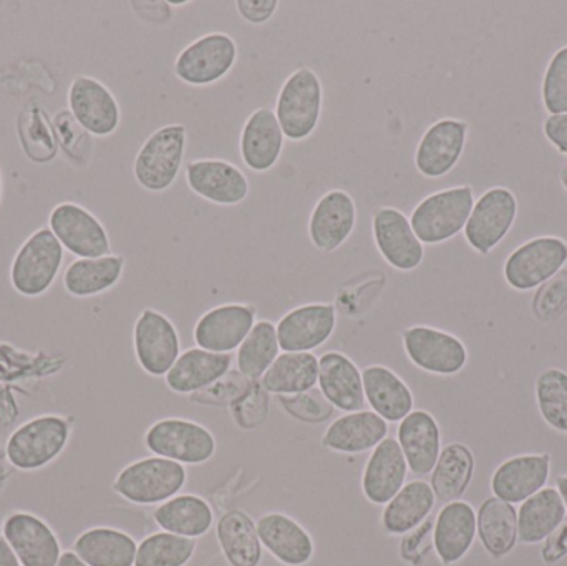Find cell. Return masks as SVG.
<instances>
[{
	"mask_svg": "<svg viewBox=\"0 0 567 566\" xmlns=\"http://www.w3.org/2000/svg\"><path fill=\"white\" fill-rule=\"evenodd\" d=\"M475 202L470 185L440 189L413 208L410 225L422 245H442L465 229Z\"/></svg>",
	"mask_w": 567,
	"mask_h": 566,
	"instance_id": "obj_1",
	"label": "cell"
},
{
	"mask_svg": "<svg viewBox=\"0 0 567 566\" xmlns=\"http://www.w3.org/2000/svg\"><path fill=\"white\" fill-rule=\"evenodd\" d=\"M188 130L182 123L159 126L143 143L133 163V175L143 189L163 193L172 188L183 168Z\"/></svg>",
	"mask_w": 567,
	"mask_h": 566,
	"instance_id": "obj_2",
	"label": "cell"
},
{
	"mask_svg": "<svg viewBox=\"0 0 567 566\" xmlns=\"http://www.w3.org/2000/svg\"><path fill=\"white\" fill-rule=\"evenodd\" d=\"M323 109V86L309 66H300L287 76L279 90L276 116L284 136L290 142H303L317 126Z\"/></svg>",
	"mask_w": 567,
	"mask_h": 566,
	"instance_id": "obj_3",
	"label": "cell"
},
{
	"mask_svg": "<svg viewBox=\"0 0 567 566\" xmlns=\"http://www.w3.org/2000/svg\"><path fill=\"white\" fill-rule=\"evenodd\" d=\"M72 425L62 415L45 414L17 428L7 441V459L19 471H40L69 444Z\"/></svg>",
	"mask_w": 567,
	"mask_h": 566,
	"instance_id": "obj_4",
	"label": "cell"
},
{
	"mask_svg": "<svg viewBox=\"0 0 567 566\" xmlns=\"http://www.w3.org/2000/svg\"><path fill=\"white\" fill-rule=\"evenodd\" d=\"M65 249L50 228L33 231L20 246L10 266V285L25 298L45 295L63 265Z\"/></svg>",
	"mask_w": 567,
	"mask_h": 566,
	"instance_id": "obj_5",
	"label": "cell"
},
{
	"mask_svg": "<svg viewBox=\"0 0 567 566\" xmlns=\"http://www.w3.org/2000/svg\"><path fill=\"white\" fill-rule=\"evenodd\" d=\"M186 471L178 462L163 457L142 459L126 465L113 491L136 505L165 504L185 487Z\"/></svg>",
	"mask_w": 567,
	"mask_h": 566,
	"instance_id": "obj_6",
	"label": "cell"
},
{
	"mask_svg": "<svg viewBox=\"0 0 567 566\" xmlns=\"http://www.w3.org/2000/svg\"><path fill=\"white\" fill-rule=\"evenodd\" d=\"M238 53V43L229 33H205L178 53L173 72L186 85H215L235 69Z\"/></svg>",
	"mask_w": 567,
	"mask_h": 566,
	"instance_id": "obj_7",
	"label": "cell"
},
{
	"mask_svg": "<svg viewBox=\"0 0 567 566\" xmlns=\"http://www.w3.org/2000/svg\"><path fill=\"white\" fill-rule=\"evenodd\" d=\"M567 263V243L558 236L529 239L506 258L503 276L509 288L532 291L563 271Z\"/></svg>",
	"mask_w": 567,
	"mask_h": 566,
	"instance_id": "obj_8",
	"label": "cell"
},
{
	"mask_svg": "<svg viewBox=\"0 0 567 566\" xmlns=\"http://www.w3.org/2000/svg\"><path fill=\"white\" fill-rule=\"evenodd\" d=\"M518 218V199L506 186L486 189L475 202L466 223L465 239L473 251L489 255L512 231Z\"/></svg>",
	"mask_w": 567,
	"mask_h": 566,
	"instance_id": "obj_9",
	"label": "cell"
},
{
	"mask_svg": "<svg viewBox=\"0 0 567 566\" xmlns=\"http://www.w3.org/2000/svg\"><path fill=\"white\" fill-rule=\"evenodd\" d=\"M145 445L152 454L186 465H202L216 452L208 429L185 419H163L148 429Z\"/></svg>",
	"mask_w": 567,
	"mask_h": 566,
	"instance_id": "obj_10",
	"label": "cell"
},
{
	"mask_svg": "<svg viewBox=\"0 0 567 566\" xmlns=\"http://www.w3.org/2000/svg\"><path fill=\"white\" fill-rule=\"evenodd\" d=\"M50 231L76 259L102 258L112 251L109 233L99 218L79 203H60L49 216Z\"/></svg>",
	"mask_w": 567,
	"mask_h": 566,
	"instance_id": "obj_11",
	"label": "cell"
},
{
	"mask_svg": "<svg viewBox=\"0 0 567 566\" xmlns=\"http://www.w3.org/2000/svg\"><path fill=\"white\" fill-rule=\"evenodd\" d=\"M403 349L413 366L435 375H455L468 362V349L456 336L430 326L402 332Z\"/></svg>",
	"mask_w": 567,
	"mask_h": 566,
	"instance_id": "obj_12",
	"label": "cell"
},
{
	"mask_svg": "<svg viewBox=\"0 0 567 566\" xmlns=\"http://www.w3.org/2000/svg\"><path fill=\"white\" fill-rule=\"evenodd\" d=\"M136 361L146 374L163 378L182 356L178 329L162 312L145 309L133 329Z\"/></svg>",
	"mask_w": 567,
	"mask_h": 566,
	"instance_id": "obj_13",
	"label": "cell"
},
{
	"mask_svg": "<svg viewBox=\"0 0 567 566\" xmlns=\"http://www.w3.org/2000/svg\"><path fill=\"white\" fill-rule=\"evenodd\" d=\"M372 235L380 256L396 271H413L422 265L425 245L416 238L409 216L399 208H377L372 215Z\"/></svg>",
	"mask_w": 567,
	"mask_h": 566,
	"instance_id": "obj_14",
	"label": "cell"
},
{
	"mask_svg": "<svg viewBox=\"0 0 567 566\" xmlns=\"http://www.w3.org/2000/svg\"><path fill=\"white\" fill-rule=\"evenodd\" d=\"M470 125L458 119H442L430 125L415 150V168L425 178L449 175L465 152Z\"/></svg>",
	"mask_w": 567,
	"mask_h": 566,
	"instance_id": "obj_15",
	"label": "cell"
},
{
	"mask_svg": "<svg viewBox=\"0 0 567 566\" xmlns=\"http://www.w3.org/2000/svg\"><path fill=\"white\" fill-rule=\"evenodd\" d=\"M69 110L75 122L93 136H110L118 130L122 112L109 86L90 75L70 83Z\"/></svg>",
	"mask_w": 567,
	"mask_h": 566,
	"instance_id": "obj_16",
	"label": "cell"
},
{
	"mask_svg": "<svg viewBox=\"0 0 567 566\" xmlns=\"http://www.w3.org/2000/svg\"><path fill=\"white\" fill-rule=\"evenodd\" d=\"M186 183L199 198L218 206L241 205L249 196V179L235 163L218 158L193 159L186 165Z\"/></svg>",
	"mask_w": 567,
	"mask_h": 566,
	"instance_id": "obj_17",
	"label": "cell"
},
{
	"mask_svg": "<svg viewBox=\"0 0 567 566\" xmlns=\"http://www.w3.org/2000/svg\"><path fill=\"white\" fill-rule=\"evenodd\" d=\"M255 325V306L238 302L216 306L198 319L193 338L199 349L229 354L239 349Z\"/></svg>",
	"mask_w": 567,
	"mask_h": 566,
	"instance_id": "obj_18",
	"label": "cell"
},
{
	"mask_svg": "<svg viewBox=\"0 0 567 566\" xmlns=\"http://www.w3.org/2000/svg\"><path fill=\"white\" fill-rule=\"evenodd\" d=\"M2 537L22 566H56L62 557L59 538L35 515L16 512L3 521Z\"/></svg>",
	"mask_w": 567,
	"mask_h": 566,
	"instance_id": "obj_19",
	"label": "cell"
},
{
	"mask_svg": "<svg viewBox=\"0 0 567 566\" xmlns=\"http://www.w3.org/2000/svg\"><path fill=\"white\" fill-rule=\"evenodd\" d=\"M357 225L355 199L343 189H330L320 196L309 216V239L319 251H337Z\"/></svg>",
	"mask_w": 567,
	"mask_h": 566,
	"instance_id": "obj_20",
	"label": "cell"
},
{
	"mask_svg": "<svg viewBox=\"0 0 567 566\" xmlns=\"http://www.w3.org/2000/svg\"><path fill=\"white\" fill-rule=\"evenodd\" d=\"M336 326V308L332 305L312 302L284 315L276 331L284 352H312L329 341Z\"/></svg>",
	"mask_w": 567,
	"mask_h": 566,
	"instance_id": "obj_21",
	"label": "cell"
},
{
	"mask_svg": "<svg viewBox=\"0 0 567 566\" xmlns=\"http://www.w3.org/2000/svg\"><path fill=\"white\" fill-rule=\"evenodd\" d=\"M549 475V454L516 455L498 465L492 477V491L499 501L523 504L546 487Z\"/></svg>",
	"mask_w": 567,
	"mask_h": 566,
	"instance_id": "obj_22",
	"label": "cell"
},
{
	"mask_svg": "<svg viewBox=\"0 0 567 566\" xmlns=\"http://www.w3.org/2000/svg\"><path fill=\"white\" fill-rule=\"evenodd\" d=\"M284 136L278 116L268 106L255 110L243 126L239 152L251 172L266 173L278 165L284 152Z\"/></svg>",
	"mask_w": 567,
	"mask_h": 566,
	"instance_id": "obj_23",
	"label": "cell"
},
{
	"mask_svg": "<svg viewBox=\"0 0 567 566\" xmlns=\"http://www.w3.org/2000/svg\"><path fill=\"white\" fill-rule=\"evenodd\" d=\"M406 472L409 465L399 441L386 438L380 442L363 469L362 491L367 501L375 505L389 504L405 485Z\"/></svg>",
	"mask_w": 567,
	"mask_h": 566,
	"instance_id": "obj_24",
	"label": "cell"
},
{
	"mask_svg": "<svg viewBox=\"0 0 567 566\" xmlns=\"http://www.w3.org/2000/svg\"><path fill=\"white\" fill-rule=\"evenodd\" d=\"M319 384L323 398L339 411H363L365 394H363L362 372L352 359L342 352H326L319 359Z\"/></svg>",
	"mask_w": 567,
	"mask_h": 566,
	"instance_id": "obj_25",
	"label": "cell"
},
{
	"mask_svg": "<svg viewBox=\"0 0 567 566\" xmlns=\"http://www.w3.org/2000/svg\"><path fill=\"white\" fill-rule=\"evenodd\" d=\"M412 474L429 475L442 454V432L430 412L413 411L400 422L396 439Z\"/></svg>",
	"mask_w": 567,
	"mask_h": 566,
	"instance_id": "obj_26",
	"label": "cell"
},
{
	"mask_svg": "<svg viewBox=\"0 0 567 566\" xmlns=\"http://www.w3.org/2000/svg\"><path fill=\"white\" fill-rule=\"evenodd\" d=\"M389 435V422L373 411L350 412L333 421L322 438L323 447L337 454L373 451Z\"/></svg>",
	"mask_w": 567,
	"mask_h": 566,
	"instance_id": "obj_27",
	"label": "cell"
},
{
	"mask_svg": "<svg viewBox=\"0 0 567 566\" xmlns=\"http://www.w3.org/2000/svg\"><path fill=\"white\" fill-rule=\"evenodd\" d=\"M476 514L463 501L446 504L436 517L433 545L443 565L458 564L466 557L476 537Z\"/></svg>",
	"mask_w": 567,
	"mask_h": 566,
	"instance_id": "obj_28",
	"label": "cell"
},
{
	"mask_svg": "<svg viewBox=\"0 0 567 566\" xmlns=\"http://www.w3.org/2000/svg\"><path fill=\"white\" fill-rule=\"evenodd\" d=\"M231 354L205 351L193 348L183 352L168 374L166 385L176 394H195L216 384L231 369Z\"/></svg>",
	"mask_w": 567,
	"mask_h": 566,
	"instance_id": "obj_29",
	"label": "cell"
},
{
	"mask_svg": "<svg viewBox=\"0 0 567 566\" xmlns=\"http://www.w3.org/2000/svg\"><path fill=\"white\" fill-rule=\"evenodd\" d=\"M363 394L367 404L386 422H402L413 412V394L409 385L385 366L363 369Z\"/></svg>",
	"mask_w": 567,
	"mask_h": 566,
	"instance_id": "obj_30",
	"label": "cell"
},
{
	"mask_svg": "<svg viewBox=\"0 0 567 566\" xmlns=\"http://www.w3.org/2000/svg\"><path fill=\"white\" fill-rule=\"evenodd\" d=\"M259 541L269 554L287 566L309 564L313 555L310 535L284 514H266L258 521Z\"/></svg>",
	"mask_w": 567,
	"mask_h": 566,
	"instance_id": "obj_31",
	"label": "cell"
},
{
	"mask_svg": "<svg viewBox=\"0 0 567 566\" xmlns=\"http://www.w3.org/2000/svg\"><path fill=\"white\" fill-rule=\"evenodd\" d=\"M123 271H125V258L122 255L75 259L65 269L63 288L73 298H92L118 285Z\"/></svg>",
	"mask_w": 567,
	"mask_h": 566,
	"instance_id": "obj_32",
	"label": "cell"
},
{
	"mask_svg": "<svg viewBox=\"0 0 567 566\" xmlns=\"http://www.w3.org/2000/svg\"><path fill=\"white\" fill-rule=\"evenodd\" d=\"M435 504V492L429 482H410L385 505L383 527L392 535L409 534L426 521Z\"/></svg>",
	"mask_w": 567,
	"mask_h": 566,
	"instance_id": "obj_33",
	"label": "cell"
},
{
	"mask_svg": "<svg viewBox=\"0 0 567 566\" xmlns=\"http://www.w3.org/2000/svg\"><path fill=\"white\" fill-rule=\"evenodd\" d=\"M566 505L556 488L545 487L523 502L518 511V541L526 545L545 542L566 521Z\"/></svg>",
	"mask_w": 567,
	"mask_h": 566,
	"instance_id": "obj_34",
	"label": "cell"
},
{
	"mask_svg": "<svg viewBox=\"0 0 567 566\" xmlns=\"http://www.w3.org/2000/svg\"><path fill=\"white\" fill-rule=\"evenodd\" d=\"M138 545L125 532L96 527L83 532L73 552L89 566H135Z\"/></svg>",
	"mask_w": 567,
	"mask_h": 566,
	"instance_id": "obj_35",
	"label": "cell"
},
{
	"mask_svg": "<svg viewBox=\"0 0 567 566\" xmlns=\"http://www.w3.org/2000/svg\"><path fill=\"white\" fill-rule=\"evenodd\" d=\"M159 528L186 538H199L212 531L215 515L208 502L196 495H176L153 514Z\"/></svg>",
	"mask_w": 567,
	"mask_h": 566,
	"instance_id": "obj_36",
	"label": "cell"
},
{
	"mask_svg": "<svg viewBox=\"0 0 567 566\" xmlns=\"http://www.w3.org/2000/svg\"><path fill=\"white\" fill-rule=\"evenodd\" d=\"M319 381V359L312 352H284L262 375L266 391L278 395L306 394Z\"/></svg>",
	"mask_w": 567,
	"mask_h": 566,
	"instance_id": "obj_37",
	"label": "cell"
},
{
	"mask_svg": "<svg viewBox=\"0 0 567 566\" xmlns=\"http://www.w3.org/2000/svg\"><path fill=\"white\" fill-rule=\"evenodd\" d=\"M476 531H478L483 547L492 557H505L518 542L516 508L499 498H488L480 507Z\"/></svg>",
	"mask_w": 567,
	"mask_h": 566,
	"instance_id": "obj_38",
	"label": "cell"
},
{
	"mask_svg": "<svg viewBox=\"0 0 567 566\" xmlns=\"http://www.w3.org/2000/svg\"><path fill=\"white\" fill-rule=\"evenodd\" d=\"M473 472L475 459L472 451L463 444L446 445L433 469L430 484L435 492L436 501L443 504L460 501L472 484Z\"/></svg>",
	"mask_w": 567,
	"mask_h": 566,
	"instance_id": "obj_39",
	"label": "cell"
},
{
	"mask_svg": "<svg viewBox=\"0 0 567 566\" xmlns=\"http://www.w3.org/2000/svg\"><path fill=\"white\" fill-rule=\"evenodd\" d=\"M218 542L231 566L261 564L262 545L255 522L239 511L223 515L218 522Z\"/></svg>",
	"mask_w": 567,
	"mask_h": 566,
	"instance_id": "obj_40",
	"label": "cell"
},
{
	"mask_svg": "<svg viewBox=\"0 0 567 566\" xmlns=\"http://www.w3.org/2000/svg\"><path fill=\"white\" fill-rule=\"evenodd\" d=\"M281 346L276 326L269 321H258L238 349V371L246 379H261L279 358Z\"/></svg>",
	"mask_w": 567,
	"mask_h": 566,
	"instance_id": "obj_41",
	"label": "cell"
},
{
	"mask_svg": "<svg viewBox=\"0 0 567 566\" xmlns=\"http://www.w3.org/2000/svg\"><path fill=\"white\" fill-rule=\"evenodd\" d=\"M195 552V538L159 532L150 535L138 545L135 566H185Z\"/></svg>",
	"mask_w": 567,
	"mask_h": 566,
	"instance_id": "obj_42",
	"label": "cell"
},
{
	"mask_svg": "<svg viewBox=\"0 0 567 566\" xmlns=\"http://www.w3.org/2000/svg\"><path fill=\"white\" fill-rule=\"evenodd\" d=\"M536 402L546 424L567 434V372L558 368L543 371L536 379Z\"/></svg>",
	"mask_w": 567,
	"mask_h": 566,
	"instance_id": "obj_43",
	"label": "cell"
},
{
	"mask_svg": "<svg viewBox=\"0 0 567 566\" xmlns=\"http://www.w3.org/2000/svg\"><path fill=\"white\" fill-rule=\"evenodd\" d=\"M542 99L549 115L567 113V45L549 59L543 75Z\"/></svg>",
	"mask_w": 567,
	"mask_h": 566,
	"instance_id": "obj_44",
	"label": "cell"
},
{
	"mask_svg": "<svg viewBox=\"0 0 567 566\" xmlns=\"http://www.w3.org/2000/svg\"><path fill=\"white\" fill-rule=\"evenodd\" d=\"M567 311V271L563 269L555 278L539 286L533 299V312L542 322H553Z\"/></svg>",
	"mask_w": 567,
	"mask_h": 566,
	"instance_id": "obj_45",
	"label": "cell"
},
{
	"mask_svg": "<svg viewBox=\"0 0 567 566\" xmlns=\"http://www.w3.org/2000/svg\"><path fill=\"white\" fill-rule=\"evenodd\" d=\"M278 0H238L236 2L239 16L252 25H262L268 22L278 12Z\"/></svg>",
	"mask_w": 567,
	"mask_h": 566,
	"instance_id": "obj_46",
	"label": "cell"
},
{
	"mask_svg": "<svg viewBox=\"0 0 567 566\" xmlns=\"http://www.w3.org/2000/svg\"><path fill=\"white\" fill-rule=\"evenodd\" d=\"M543 133L561 155L567 156V113L549 115L543 123Z\"/></svg>",
	"mask_w": 567,
	"mask_h": 566,
	"instance_id": "obj_47",
	"label": "cell"
},
{
	"mask_svg": "<svg viewBox=\"0 0 567 566\" xmlns=\"http://www.w3.org/2000/svg\"><path fill=\"white\" fill-rule=\"evenodd\" d=\"M567 555V521L563 522L545 541L542 557L546 564H556Z\"/></svg>",
	"mask_w": 567,
	"mask_h": 566,
	"instance_id": "obj_48",
	"label": "cell"
},
{
	"mask_svg": "<svg viewBox=\"0 0 567 566\" xmlns=\"http://www.w3.org/2000/svg\"><path fill=\"white\" fill-rule=\"evenodd\" d=\"M0 566H22L3 537H0Z\"/></svg>",
	"mask_w": 567,
	"mask_h": 566,
	"instance_id": "obj_49",
	"label": "cell"
},
{
	"mask_svg": "<svg viewBox=\"0 0 567 566\" xmlns=\"http://www.w3.org/2000/svg\"><path fill=\"white\" fill-rule=\"evenodd\" d=\"M56 566H89L85 564V562L82 560V558L79 557V555L75 554V552H65V554H62V557H60L59 564Z\"/></svg>",
	"mask_w": 567,
	"mask_h": 566,
	"instance_id": "obj_50",
	"label": "cell"
},
{
	"mask_svg": "<svg viewBox=\"0 0 567 566\" xmlns=\"http://www.w3.org/2000/svg\"><path fill=\"white\" fill-rule=\"evenodd\" d=\"M558 492L561 495L563 502H565L566 511H567V475H563V477L558 478Z\"/></svg>",
	"mask_w": 567,
	"mask_h": 566,
	"instance_id": "obj_51",
	"label": "cell"
},
{
	"mask_svg": "<svg viewBox=\"0 0 567 566\" xmlns=\"http://www.w3.org/2000/svg\"><path fill=\"white\" fill-rule=\"evenodd\" d=\"M558 178L559 183L563 185V188H565L567 193V163H565V165L561 166V169H559Z\"/></svg>",
	"mask_w": 567,
	"mask_h": 566,
	"instance_id": "obj_52",
	"label": "cell"
},
{
	"mask_svg": "<svg viewBox=\"0 0 567 566\" xmlns=\"http://www.w3.org/2000/svg\"><path fill=\"white\" fill-rule=\"evenodd\" d=\"M0 196H2V172H0Z\"/></svg>",
	"mask_w": 567,
	"mask_h": 566,
	"instance_id": "obj_53",
	"label": "cell"
}]
</instances>
